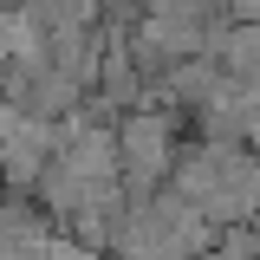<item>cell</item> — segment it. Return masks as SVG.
I'll return each instance as SVG.
<instances>
[{"label":"cell","mask_w":260,"mask_h":260,"mask_svg":"<svg viewBox=\"0 0 260 260\" xmlns=\"http://www.w3.org/2000/svg\"><path fill=\"white\" fill-rule=\"evenodd\" d=\"M117 143H124V189L130 202L162 189V176H176V111H124L117 117Z\"/></svg>","instance_id":"obj_1"}]
</instances>
